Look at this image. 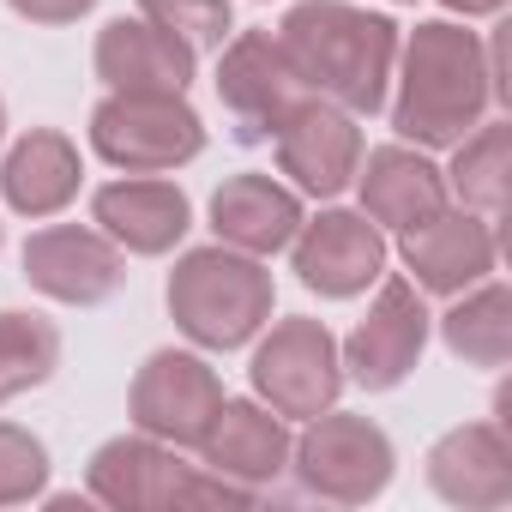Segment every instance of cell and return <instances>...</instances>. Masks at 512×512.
Masks as SVG:
<instances>
[{
  "label": "cell",
  "instance_id": "cell-1",
  "mask_svg": "<svg viewBox=\"0 0 512 512\" xmlns=\"http://www.w3.org/2000/svg\"><path fill=\"white\" fill-rule=\"evenodd\" d=\"M278 43L308 97H326L344 115L386 109L398 67V25L386 13H362L350 0H296L278 25Z\"/></svg>",
  "mask_w": 512,
  "mask_h": 512
},
{
  "label": "cell",
  "instance_id": "cell-2",
  "mask_svg": "<svg viewBox=\"0 0 512 512\" xmlns=\"http://www.w3.org/2000/svg\"><path fill=\"white\" fill-rule=\"evenodd\" d=\"M398 55H404V73L392 97V127L404 145L440 151L482 127V115L494 109V85H488V49L476 31L452 19H428L410 31V43H398Z\"/></svg>",
  "mask_w": 512,
  "mask_h": 512
},
{
  "label": "cell",
  "instance_id": "cell-3",
  "mask_svg": "<svg viewBox=\"0 0 512 512\" xmlns=\"http://www.w3.org/2000/svg\"><path fill=\"white\" fill-rule=\"evenodd\" d=\"M169 320L199 344V350H241L272 326L278 284L272 272L241 247H187L169 272Z\"/></svg>",
  "mask_w": 512,
  "mask_h": 512
},
{
  "label": "cell",
  "instance_id": "cell-4",
  "mask_svg": "<svg viewBox=\"0 0 512 512\" xmlns=\"http://www.w3.org/2000/svg\"><path fill=\"white\" fill-rule=\"evenodd\" d=\"M85 488L97 506L115 512H181V506H253L260 488H241L205 464H181L169 440L151 434H115L91 452Z\"/></svg>",
  "mask_w": 512,
  "mask_h": 512
},
{
  "label": "cell",
  "instance_id": "cell-5",
  "mask_svg": "<svg viewBox=\"0 0 512 512\" xmlns=\"http://www.w3.org/2000/svg\"><path fill=\"white\" fill-rule=\"evenodd\" d=\"M290 470H296L302 494H314V500L368 506L386 494L398 452L380 422L350 416V410H320V416H308L302 440H290Z\"/></svg>",
  "mask_w": 512,
  "mask_h": 512
},
{
  "label": "cell",
  "instance_id": "cell-6",
  "mask_svg": "<svg viewBox=\"0 0 512 512\" xmlns=\"http://www.w3.org/2000/svg\"><path fill=\"white\" fill-rule=\"evenodd\" d=\"M91 151L121 175H169L205 151V121L187 97L109 91L91 109Z\"/></svg>",
  "mask_w": 512,
  "mask_h": 512
},
{
  "label": "cell",
  "instance_id": "cell-7",
  "mask_svg": "<svg viewBox=\"0 0 512 512\" xmlns=\"http://www.w3.org/2000/svg\"><path fill=\"white\" fill-rule=\"evenodd\" d=\"M247 380H253V398H260V404H272L278 416L308 422V416L332 410L338 392H344L338 338L326 332V320H308V314L278 320V326L260 338V350H253Z\"/></svg>",
  "mask_w": 512,
  "mask_h": 512
},
{
  "label": "cell",
  "instance_id": "cell-8",
  "mask_svg": "<svg viewBox=\"0 0 512 512\" xmlns=\"http://www.w3.org/2000/svg\"><path fill=\"white\" fill-rule=\"evenodd\" d=\"M428 332H434V314L422 302V290L410 278H386L380 272V290H374V308L362 314V326L338 344V362H344V380H356L362 392H392L416 374L422 350H428Z\"/></svg>",
  "mask_w": 512,
  "mask_h": 512
},
{
  "label": "cell",
  "instance_id": "cell-9",
  "mask_svg": "<svg viewBox=\"0 0 512 512\" xmlns=\"http://www.w3.org/2000/svg\"><path fill=\"white\" fill-rule=\"evenodd\" d=\"M302 97L308 91H302L278 31H241V37L223 43V55H217V103L229 109L241 145L272 139Z\"/></svg>",
  "mask_w": 512,
  "mask_h": 512
},
{
  "label": "cell",
  "instance_id": "cell-10",
  "mask_svg": "<svg viewBox=\"0 0 512 512\" xmlns=\"http://www.w3.org/2000/svg\"><path fill=\"white\" fill-rule=\"evenodd\" d=\"M217 404H223V380L193 350L145 356V368L133 374V392H127L133 428L151 434V440H169V446H199L211 416H217Z\"/></svg>",
  "mask_w": 512,
  "mask_h": 512
},
{
  "label": "cell",
  "instance_id": "cell-11",
  "mask_svg": "<svg viewBox=\"0 0 512 512\" xmlns=\"http://www.w3.org/2000/svg\"><path fill=\"white\" fill-rule=\"evenodd\" d=\"M290 260H296L302 290H314L326 302H350L368 284H380L386 235L368 211H320V217H302V229L290 241Z\"/></svg>",
  "mask_w": 512,
  "mask_h": 512
},
{
  "label": "cell",
  "instance_id": "cell-12",
  "mask_svg": "<svg viewBox=\"0 0 512 512\" xmlns=\"http://www.w3.org/2000/svg\"><path fill=\"white\" fill-rule=\"evenodd\" d=\"M272 145H278V169L308 199H338L356 181V163H362V127H356V115H344L326 97H302L284 115V127L272 133Z\"/></svg>",
  "mask_w": 512,
  "mask_h": 512
},
{
  "label": "cell",
  "instance_id": "cell-13",
  "mask_svg": "<svg viewBox=\"0 0 512 512\" xmlns=\"http://www.w3.org/2000/svg\"><path fill=\"white\" fill-rule=\"evenodd\" d=\"M398 253H404V272H410V284L416 290H428V296H458V290H470V284H482L494 266H500V235H494V223L488 217H476V211H434L428 223H416V229H404V241H398Z\"/></svg>",
  "mask_w": 512,
  "mask_h": 512
},
{
  "label": "cell",
  "instance_id": "cell-14",
  "mask_svg": "<svg viewBox=\"0 0 512 512\" xmlns=\"http://www.w3.org/2000/svg\"><path fill=\"white\" fill-rule=\"evenodd\" d=\"M25 278L67 308H97L121 290L127 260L103 229H79V223H49L25 241Z\"/></svg>",
  "mask_w": 512,
  "mask_h": 512
},
{
  "label": "cell",
  "instance_id": "cell-15",
  "mask_svg": "<svg viewBox=\"0 0 512 512\" xmlns=\"http://www.w3.org/2000/svg\"><path fill=\"white\" fill-rule=\"evenodd\" d=\"M91 217L97 229L121 247V253H139V260H157L169 253L187 229H193V205L175 181L163 175H127V181H103L91 193Z\"/></svg>",
  "mask_w": 512,
  "mask_h": 512
},
{
  "label": "cell",
  "instance_id": "cell-16",
  "mask_svg": "<svg viewBox=\"0 0 512 512\" xmlns=\"http://www.w3.org/2000/svg\"><path fill=\"white\" fill-rule=\"evenodd\" d=\"M199 452H205V470L241 488H272L290 470V422L260 398H223Z\"/></svg>",
  "mask_w": 512,
  "mask_h": 512
},
{
  "label": "cell",
  "instance_id": "cell-17",
  "mask_svg": "<svg viewBox=\"0 0 512 512\" xmlns=\"http://www.w3.org/2000/svg\"><path fill=\"white\" fill-rule=\"evenodd\" d=\"M428 482L440 500L464 512H494L512 500V440L500 422H464L446 428L428 446Z\"/></svg>",
  "mask_w": 512,
  "mask_h": 512
},
{
  "label": "cell",
  "instance_id": "cell-18",
  "mask_svg": "<svg viewBox=\"0 0 512 512\" xmlns=\"http://www.w3.org/2000/svg\"><path fill=\"white\" fill-rule=\"evenodd\" d=\"M199 55L169 37L151 19H109L97 31V79L109 91H151V97H187Z\"/></svg>",
  "mask_w": 512,
  "mask_h": 512
},
{
  "label": "cell",
  "instance_id": "cell-19",
  "mask_svg": "<svg viewBox=\"0 0 512 512\" xmlns=\"http://www.w3.org/2000/svg\"><path fill=\"white\" fill-rule=\"evenodd\" d=\"M356 193H362V211L380 223V229H416V223H428L434 211H446V169H434L416 145H374L362 163H356V181H350Z\"/></svg>",
  "mask_w": 512,
  "mask_h": 512
},
{
  "label": "cell",
  "instance_id": "cell-20",
  "mask_svg": "<svg viewBox=\"0 0 512 512\" xmlns=\"http://www.w3.org/2000/svg\"><path fill=\"white\" fill-rule=\"evenodd\" d=\"M302 193L272 181V175H229L217 193H211V229L223 247H241L253 260H272L284 253L302 229Z\"/></svg>",
  "mask_w": 512,
  "mask_h": 512
},
{
  "label": "cell",
  "instance_id": "cell-21",
  "mask_svg": "<svg viewBox=\"0 0 512 512\" xmlns=\"http://www.w3.org/2000/svg\"><path fill=\"white\" fill-rule=\"evenodd\" d=\"M79 181H85V163H79V145L55 127H31L7 163H0V199H7L19 217H55L79 199Z\"/></svg>",
  "mask_w": 512,
  "mask_h": 512
},
{
  "label": "cell",
  "instance_id": "cell-22",
  "mask_svg": "<svg viewBox=\"0 0 512 512\" xmlns=\"http://www.w3.org/2000/svg\"><path fill=\"white\" fill-rule=\"evenodd\" d=\"M440 338L470 368H506V356H512V290L494 272L482 284L458 290V302L440 314Z\"/></svg>",
  "mask_w": 512,
  "mask_h": 512
},
{
  "label": "cell",
  "instance_id": "cell-23",
  "mask_svg": "<svg viewBox=\"0 0 512 512\" xmlns=\"http://www.w3.org/2000/svg\"><path fill=\"white\" fill-rule=\"evenodd\" d=\"M506 175H512V121H482L458 139V157L446 169V193H458L464 211L500 223L506 211Z\"/></svg>",
  "mask_w": 512,
  "mask_h": 512
},
{
  "label": "cell",
  "instance_id": "cell-24",
  "mask_svg": "<svg viewBox=\"0 0 512 512\" xmlns=\"http://www.w3.org/2000/svg\"><path fill=\"white\" fill-rule=\"evenodd\" d=\"M55 368H61V332L43 314L0 308V404L49 386Z\"/></svg>",
  "mask_w": 512,
  "mask_h": 512
},
{
  "label": "cell",
  "instance_id": "cell-25",
  "mask_svg": "<svg viewBox=\"0 0 512 512\" xmlns=\"http://www.w3.org/2000/svg\"><path fill=\"white\" fill-rule=\"evenodd\" d=\"M139 19L163 25V31H169V37H181L193 55L223 49V43H229V31H235L229 0H139Z\"/></svg>",
  "mask_w": 512,
  "mask_h": 512
},
{
  "label": "cell",
  "instance_id": "cell-26",
  "mask_svg": "<svg viewBox=\"0 0 512 512\" xmlns=\"http://www.w3.org/2000/svg\"><path fill=\"white\" fill-rule=\"evenodd\" d=\"M43 488H49V446L19 422H0V506H25Z\"/></svg>",
  "mask_w": 512,
  "mask_h": 512
},
{
  "label": "cell",
  "instance_id": "cell-27",
  "mask_svg": "<svg viewBox=\"0 0 512 512\" xmlns=\"http://www.w3.org/2000/svg\"><path fill=\"white\" fill-rule=\"evenodd\" d=\"M7 7L19 19H31V25H73V19H85L97 7V0H7Z\"/></svg>",
  "mask_w": 512,
  "mask_h": 512
},
{
  "label": "cell",
  "instance_id": "cell-28",
  "mask_svg": "<svg viewBox=\"0 0 512 512\" xmlns=\"http://www.w3.org/2000/svg\"><path fill=\"white\" fill-rule=\"evenodd\" d=\"M446 13H458V19H500L506 13V0H440Z\"/></svg>",
  "mask_w": 512,
  "mask_h": 512
},
{
  "label": "cell",
  "instance_id": "cell-29",
  "mask_svg": "<svg viewBox=\"0 0 512 512\" xmlns=\"http://www.w3.org/2000/svg\"><path fill=\"white\" fill-rule=\"evenodd\" d=\"M0 139H7V103H0Z\"/></svg>",
  "mask_w": 512,
  "mask_h": 512
},
{
  "label": "cell",
  "instance_id": "cell-30",
  "mask_svg": "<svg viewBox=\"0 0 512 512\" xmlns=\"http://www.w3.org/2000/svg\"><path fill=\"white\" fill-rule=\"evenodd\" d=\"M392 7H416V0H392Z\"/></svg>",
  "mask_w": 512,
  "mask_h": 512
}]
</instances>
